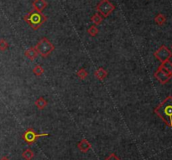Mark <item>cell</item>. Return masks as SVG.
Returning <instances> with one entry per match:
<instances>
[{"label": "cell", "instance_id": "cell-1", "mask_svg": "<svg viewBox=\"0 0 172 160\" xmlns=\"http://www.w3.org/2000/svg\"><path fill=\"white\" fill-rule=\"evenodd\" d=\"M155 113L170 128H172V96H167L155 109Z\"/></svg>", "mask_w": 172, "mask_h": 160}, {"label": "cell", "instance_id": "cell-2", "mask_svg": "<svg viewBox=\"0 0 172 160\" xmlns=\"http://www.w3.org/2000/svg\"><path fill=\"white\" fill-rule=\"evenodd\" d=\"M24 19L32 28V30H37L47 20V17L44 15L42 12L32 10L24 15Z\"/></svg>", "mask_w": 172, "mask_h": 160}, {"label": "cell", "instance_id": "cell-3", "mask_svg": "<svg viewBox=\"0 0 172 160\" xmlns=\"http://www.w3.org/2000/svg\"><path fill=\"white\" fill-rule=\"evenodd\" d=\"M35 50L39 55H41L42 57L46 58L48 57L53 51H55V46L47 38H42L37 45L35 46Z\"/></svg>", "mask_w": 172, "mask_h": 160}, {"label": "cell", "instance_id": "cell-4", "mask_svg": "<svg viewBox=\"0 0 172 160\" xmlns=\"http://www.w3.org/2000/svg\"><path fill=\"white\" fill-rule=\"evenodd\" d=\"M115 9V5L111 3L109 0H101L96 7V10L102 17L107 18Z\"/></svg>", "mask_w": 172, "mask_h": 160}, {"label": "cell", "instance_id": "cell-5", "mask_svg": "<svg viewBox=\"0 0 172 160\" xmlns=\"http://www.w3.org/2000/svg\"><path fill=\"white\" fill-rule=\"evenodd\" d=\"M50 134L44 133H36L34 129L32 128H28L27 130L25 131L22 136V138L24 139V141L25 143H27L28 144L34 143L39 138H42V137H47Z\"/></svg>", "mask_w": 172, "mask_h": 160}, {"label": "cell", "instance_id": "cell-6", "mask_svg": "<svg viewBox=\"0 0 172 160\" xmlns=\"http://www.w3.org/2000/svg\"><path fill=\"white\" fill-rule=\"evenodd\" d=\"M155 77L161 83V84H165L169 81L172 77V73L167 71L161 65L159 66L158 70L155 73Z\"/></svg>", "mask_w": 172, "mask_h": 160}, {"label": "cell", "instance_id": "cell-7", "mask_svg": "<svg viewBox=\"0 0 172 160\" xmlns=\"http://www.w3.org/2000/svg\"><path fill=\"white\" fill-rule=\"evenodd\" d=\"M154 55L161 63H164L169 61L172 56V52L165 46H161L154 53Z\"/></svg>", "mask_w": 172, "mask_h": 160}, {"label": "cell", "instance_id": "cell-8", "mask_svg": "<svg viewBox=\"0 0 172 160\" xmlns=\"http://www.w3.org/2000/svg\"><path fill=\"white\" fill-rule=\"evenodd\" d=\"M32 4L34 10L38 11V12H42L48 5L46 0H34Z\"/></svg>", "mask_w": 172, "mask_h": 160}, {"label": "cell", "instance_id": "cell-9", "mask_svg": "<svg viewBox=\"0 0 172 160\" xmlns=\"http://www.w3.org/2000/svg\"><path fill=\"white\" fill-rule=\"evenodd\" d=\"M78 149L82 153L88 152L91 148V143L86 139H81L77 144Z\"/></svg>", "mask_w": 172, "mask_h": 160}, {"label": "cell", "instance_id": "cell-10", "mask_svg": "<svg viewBox=\"0 0 172 160\" xmlns=\"http://www.w3.org/2000/svg\"><path fill=\"white\" fill-rule=\"evenodd\" d=\"M94 75L97 80H103L105 78L107 77V75H108V71L105 70L102 67H100V68H98V69L94 72Z\"/></svg>", "mask_w": 172, "mask_h": 160}, {"label": "cell", "instance_id": "cell-11", "mask_svg": "<svg viewBox=\"0 0 172 160\" xmlns=\"http://www.w3.org/2000/svg\"><path fill=\"white\" fill-rule=\"evenodd\" d=\"M24 56H26L28 59H30V61H34L37 57L38 53L35 47H30V49H28L27 51L24 52Z\"/></svg>", "mask_w": 172, "mask_h": 160}, {"label": "cell", "instance_id": "cell-12", "mask_svg": "<svg viewBox=\"0 0 172 160\" xmlns=\"http://www.w3.org/2000/svg\"><path fill=\"white\" fill-rule=\"evenodd\" d=\"M35 105L36 106L39 110H43L45 109L46 107H47V105H48V102L46 101V99L44 98V97H40V98H38L35 102Z\"/></svg>", "mask_w": 172, "mask_h": 160}, {"label": "cell", "instance_id": "cell-13", "mask_svg": "<svg viewBox=\"0 0 172 160\" xmlns=\"http://www.w3.org/2000/svg\"><path fill=\"white\" fill-rule=\"evenodd\" d=\"M155 22L158 25H163L166 22V17L162 13H159L158 15H156L155 18Z\"/></svg>", "mask_w": 172, "mask_h": 160}, {"label": "cell", "instance_id": "cell-14", "mask_svg": "<svg viewBox=\"0 0 172 160\" xmlns=\"http://www.w3.org/2000/svg\"><path fill=\"white\" fill-rule=\"evenodd\" d=\"M34 156H35L34 152L31 149H30V148L24 150L23 153H22V157L24 158L25 160H31L34 158Z\"/></svg>", "mask_w": 172, "mask_h": 160}, {"label": "cell", "instance_id": "cell-15", "mask_svg": "<svg viewBox=\"0 0 172 160\" xmlns=\"http://www.w3.org/2000/svg\"><path fill=\"white\" fill-rule=\"evenodd\" d=\"M91 20L92 23H94L95 25H99L102 24L103 19L99 13H95L94 15H92V17L91 18Z\"/></svg>", "mask_w": 172, "mask_h": 160}, {"label": "cell", "instance_id": "cell-16", "mask_svg": "<svg viewBox=\"0 0 172 160\" xmlns=\"http://www.w3.org/2000/svg\"><path fill=\"white\" fill-rule=\"evenodd\" d=\"M44 72H45V70L41 65H35V67L33 69V73L35 74L36 76H41L44 74Z\"/></svg>", "mask_w": 172, "mask_h": 160}, {"label": "cell", "instance_id": "cell-17", "mask_svg": "<svg viewBox=\"0 0 172 160\" xmlns=\"http://www.w3.org/2000/svg\"><path fill=\"white\" fill-rule=\"evenodd\" d=\"M76 75L81 80H85L87 76H88V72L86 71L84 68H81L77 72H76Z\"/></svg>", "mask_w": 172, "mask_h": 160}, {"label": "cell", "instance_id": "cell-18", "mask_svg": "<svg viewBox=\"0 0 172 160\" xmlns=\"http://www.w3.org/2000/svg\"><path fill=\"white\" fill-rule=\"evenodd\" d=\"M87 33H88L89 35L91 36V37H95L98 34V29H97L96 25H92V26L90 27L88 30H87Z\"/></svg>", "mask_w": 172, "mask_h": 160}, {"label": "cell", "instance_id": "cell-19", "mask_svg": "<svg viewBox=\"0 0 172 160\" xmlns=\"http://www.w3.org/2000/svg\"><path fill=\"white\" fill-rule=\"evenodd\" d=\"M8 43L4 39H0V51H5L8 49Z\"/></svg>", "mask_w": 172, "mask_h": 160}, {"label": "cell", "instance_id": "cell-20", "mask_svg": "<svg viewBox=\"0 0 172 160\" xmlns=\"http://www.w3.org/2000/svg\"><path fill=\"white\" fill-rule=\"evenodd\" d=\"M161 65L167 71L172 73V63L170 61H167L164 62V63H161Z\"/></svg>", "mask_w": 172, "mask_h": 160}, {"label": "cell", "instance_id": "cell-21", "mask_svg": "<svg viewBox=\"0 0 172 160\" xmlns=\"http://www.w3.org/2000/svg\"><path fill=\"white\" fill-rule=\"evenodd\" d=\"M105 160H121L115 154V153H111Z\"/></svg>", "mask_w": 172, "mask_h": 160}, {"label": "cell", "instance_id": "cell-22", "mask_svg": "<svg viewBox=\"0 0 172 160\" xmlns=\"http://www.w3.org/2000/svg\"><path fill=\"white\" fill-rule=\"evenodd\" d=\"M0 160H10V159H9V158H8V157H6V156H4V157L2 158H1V159H0Z\"/></svg>", "mask_w": 172, "mask_h": 160}, {"label": "cell", "instance_id": "cell-23", "mask_svg": "<svg viewBox=\"0 0 172 160\" xmlns=\"http://www.w3.org/2000/svg\"><path fill=\"white\" fill-rule=\"evenodd\" d=\"M171 50H172V46H171Z\"/></svg>", "mask_w": 172, "mask_h": 160}]
</instances>
